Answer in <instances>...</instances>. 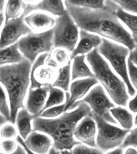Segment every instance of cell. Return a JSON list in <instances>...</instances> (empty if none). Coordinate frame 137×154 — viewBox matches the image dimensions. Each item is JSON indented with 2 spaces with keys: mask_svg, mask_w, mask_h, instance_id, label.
I'll list each match as a JSON object with an SVG mask.
<instances>
[{
  "mask_svg": "<svg viewBox=\"0 0 137 154\" xmlns=\"http://www.w3.org/2000/svg\"><path fill=\"white\" fill-rule=\"evenodd\" d=\"M72 154H103V151L99 150L98 149H93L91 147H87L85 145L80 144L74 148L73 150L71 151Z\"/></svg>",
  "mask_w": 137,
  "mask_h": 154,
  "instance_id": "33",
  "label": "cell"
},
{
  "mask_svg": "<svg viewBox=\"0 0 137 154\" xmlns=\"http://www.w3.org/2000/svg\"><path fill=\"white\" fill-rule=\"evenodd\" d=\"M65 6L78 27L121 43L130 51L136 48L137 43L120 22L115 11L89 9L66 3Z\"/></svg>",
  "mask_w": 137,
  "mask_h": 154,
  "instance_id": "1",
  "label": "cell"
},
{
  "mask_svg": "<svg viewBox=\"0 0 137 154\" xmlns=\"http://www.w3.org/2000/svg\"><path fill=\"white\" fill-rule=\"evenodd\" d=\"M61 151L58 150L53 147H51V149H49V154H61Z\"/></svg>",
  "mask_w": 137,
  "mask_h": 154,
  "instance_id": "41",
  "label": "cell"
},
{
  "mask_svg": "<svg viewBox=\"0 0 137 154\" xmlns=\"http://www.w3.org/2000/svg\"><path fill=\"white\" fill-rule=\"evenodd\" d=\"M16 140L18 141L20 144H21V145L23 146L24 147V149H25V151H26V152H27L28 154H33V152H32V151H30L29 149H28V147L27 146L26 144L25 143V142H24L23 140H22V139L20 137V136H17L16 137Z\"/></svg>",
  "mask_w": 137,
  "mask_h": 154,
  "instance_id": "38",
  "label": "cell"
},
{
  "mask_svg": "<svg viewBox=\"0 0 137 154\" xmlns=\"http://www.w3.org/2000/svg\"><path fill=\"white\" fill-rule=\"evenodd\" d=\"M98 83V81L95 77H90L89 78L76 81L72 82L70 85V99L64 109V112L76 100L84 96L90 88Z\"/></svg>",
  "mask_w": 137,
  "mask_h": 154,
  "instance_id": "17",
  "label": "cell"
},
{
  "mask_svg": "<svg viewBox=\"0 0 137 154\" xmlns=\"http://www.w3.org/2000/svg\"><path fill=\"white\" fill-rule=\"evenodd\" d=\"M0 112L5 117L7 120L10 121L11 112L7 102L5 92L0 84Z\"/></svg>",
  "mask_w": 137,
  "mask_h": 154,
  "instance_id": "31",
  "label": "cell"
},
{
  "mask_svg": "<svg viewBox=\"0 0 137 154\" xmlns=\"http://www.w3.org/2000/svg\"><path fill=\"white\" fill-rule=\"evenodd\" d=\"M129 134L125 138L124 141L123 143H122L120 145V147L122 149H125L129 146H133L134 147H137V128H135V129L129 131Z\"/></svg>",
  "mask_w": 137,
  "mask_h": 154,
  "instance_id": "34",
  "label": "cell"
},
{
  "mask_svg": "<svg viewBox=\"0 0 137 154\" xmlns=\"http://www.w3.org/2000/svg\"><path fill=\"white\" fill-rule=\"evenodd\" d=\"M32 63L26 58L18 64L0 66V82L3 84L9 97L10 121L15 123L18 111L24 108L23 101L29 84Z\"/></svg>",
  "mask_w": 137,
  "mask_h": 154,
  "instance_id": "3",
  "label": "cell"
},
{
  "mask_svg": "<svg viewBox=\"0 0 137 154\" xmlns=\"http://www.w3.org/2000/svg\"><path fill=\"white\" fill-rule=\"evenodd\" d=\"M116 14L119 19L121 20L126 25L132 32V37L137 43V16L129 14L121 7L116 11Z\"/></svg>",
  "mask_w": 137,
  "mask_h": 154,
  "instance_id": "24",
  "label": "cell"
},
{
  "mask_svg": "<svg viewBox=\"0 0 137 154\" xmlns=\"http://www.w3.org/2000/svg\"><path fill=\"white\" fill-rule=\"evenodd\" d=\"M25 141L30 151L38 154H46L52 145V141L48 137L33 131Z\"/></svg>",
  "mask_w": 137,
  "mask_h": 154,
  "instance_id": "18",
  "label": "cell"
},
{
  "mask_svg": "<svg viewBox=\"0 0 137 154\" xmlns=\"http://www.w3.org/2000/svg\"><path fill=\"white\" fill-rule=\"evenodd\" d=\"M24 58L18 51L17 43L8 48L0 49V65L7 63H19Z\"/></svg>",
  "mask_w": 137,
  "mask_h": 154,
  "instance_id": "21",
  "label": "cell"
},
{
  "mask_svg": "<svg viewBox=\"0 0 137 154\" xmlns=\"http://www.w3.org/2000/svg\"><path fill=\"white\" fill-rule=\"evenodd\" d=\"M128 71L130 79L135 88H137V48L132 50L130 51L129 56L127 60Z\"/></svg>",
  "mask_w": 137,
  "mask_h": 154,
  "instance_id": "28",
  "label": "cell"
},
{
  "mask_svg": "<svg viewBox=\"0 0 137 154\" xmlns=\"http://www.w3.org/2000/svg\"><path fill=\"white\" fill-rule=\"evenodd\" d=\"M65 3L91 9L117 11L119 6L112 0H65Z\"/></svg>",
  "mask_w": 137,
  "mask_h": 154,
  "instance_id": "19",
  "label": "cell"
},
{
  "mask_svg": "<svg viewBox=\"0 0 137 154\" xmlns=\"http://www.w3.org/2000/svg\"><path fill=\"white\" fill-rule=\"evenodd\" d=\"M102 43L98 48L99 53L110 62L115 71L122 77L125 83L129 95L134 96L135 91L129 79L125 61L129 53V49L106 38H102Z\"/></svg>",
  "mask_w": 137,
  "mask_h": 154,
  "instance_id": "5",
  "label": "cell"
},
{
  "mask_svg": "<svg viewBox=\"0 0 137 154\" xmlns=\"http://www.w3.org/2000/svg\"><path fill=\"white\" fill-rule=\"evenodd\" d=\"M109 111L125 130H130L133 126V117L126 109L121 107H113Z\"/></svg>",
  "mask_w": 137,
  "mask_h": 154,
  "instance_id": "23",
  "label": "cell"
},
{
  "mask_svg": "<svg viewBox=\"0 0 137 154\" xmlns=\"http://www.w3.org/2000/svg\"><path fill=\"white\" fill-rule=\"evenodd\" d=\"M4 15L3 12H0V28L2 26V23L3 22Z\"/></svg>",
  "mask_w": 137,
  "mask_h": 154,
  "instance_id": "46",
  "label": "cell"
},
{
  "mask_svg": "<svg viewBox=\"0 0 137 154\" xmlns=\"http://www.w3.org/2000/svg\"><path fill=\"white\" fill-rule=\"evenodd\" d=\"M26 5L23 0H8L6 8L5 22L11 19L19 17Z\"/></svg>",
  "mask_w": 137,
  "mask_h": 154,
  "instance_id": "25",
  "label": "cell"
},
{
  "mask_svg": "<svg viewBox=\"0 0 137 154\" xmlns=\"http://www.w3.org/2000/svg\"><path fill=\"white\" fill-rule=\"evenodd\" d=\"M85 56H76L73 59L72 80L82 77H95L85 62Z\"/></svg>",
  "mask_w": 137,
  "mask_h": 154,
  "instance_id": "22",
  "label": "cell"
},
{
  "mask_svg": "<svg viewBox=\"0 0 137 154\" xmlns=\"http://www.w3.org/2000/svg\"><path fill=\"white\" fill-rule=\"evenodd\" d=\"M53 28L39 33L30 32L18 42V49L32 63L40 53H49L53 47Z\"/></svg>",
  "mask_w": 137,
  "mask_h": 154,
  "instance_id": "7",
  "label": "cell"
},
{
  "mask_svg": "<svg viewBox=\"0 0 137 154\" xmlns=\"http://www.w3.org/2000/svg\"><path fill=\"white\" fill-rule=\"evenodd\" d=\"M1 136L2 138L7 139L16 138L17 136L16 128L12 125H6L1 131Z\"/></svg>",
  "mask_w": 137,
  "mask_h": 154,
  "instance_id": "36",
  "label": "cell"
},
{
  "mask_svg": "<svg viewBox=\"0 0 137 154\" xmlns=\"http://www.w3.org/2000/svg\"><path fill=\"white\" fill-rule=\"evenodd\" d=\"M16 142L11 139L4 140L0 143V151L4 154L13 153L16 150Z\"/></svg>",
  "mask_w": 137,
  "mask_h": 154,
  "instance_id": "35",
  "label": "cell"
},
{
  "mask_svg": "<svg viewBox=\"0 0 137 154\" xmlns=\"http://www.w3.org/2000/svg\"><path fill=\"white\" fill-rule=\"evenodd\" d=\"M5 2V0H0V12L3 10Z\"/></svg>",
  "mask_w": 137,
  "mask_h": 154,
  "instance_id": "44",
  "label": "cell"
},
{
  "mask_svg": "<svg viewBox=\"0 0 137 154\" xmlns=\"http://www.w3.org/2000/svg\"><path fill=\"white\" fill-rule=\"evenodd\" d=\"M81 103L89 104L93 112L107 122L117 124L109 111L111 108L114 107V105L111 102L100 85L93 88L84 99L75 102L67 110L73 109Z\"/></svg>",
  "mask_w": 137,
  "mask_h": 154,
  "instance_id": "9",
  "label": "cell"
},
{
  "mask_svg": "<svg viewBox=\"0 0 137 154\" xmlns=\"http://www.w3.org/2000/svg\"><path fill=\"white\" fill-rule=\"evenodd\" d=\"M125 154H137V151L134 149L130 148V149H128L127 150L126 152H125Z\"/></svg>",
  "mask_w": 137,
  "mask_h": 154,
  "instance_id": "43",
  "label": "cell"
},
{
  "mask_svg": "<svg viewBox=\"0 0 137 154\" xmlns=\"http://www.w3.org/2000/svg\"><path fill=\"white\" fill-rule=\"evenodd\" d=\"M50 55L57 63L59 68L70 63L68 54L65 49L57 48Z\"/></svg>",
  "mask_w": 137,
  "mask_h": 154,
  "instance_id": "29",
  "label": "cell"
},
{
  "mask_svg": "<svg viewBox=\"0 0 137 154\" xmlns=\"http://www.w3.org/2000/svg\"><path fill=\"white\" fill-rule=\"evenodd\" d=\"M78 26L66 11L64 14L56 19L53 28V47L63 48L72 52L78 40Z\"/></svg>",
  "mask_w": 137,
  "mask_h": 154,
  "instance_id": "6",
  "label": "cell"
},
{
  "mask_svg": "<svg viewBox=\"0 0 137 154\" xmlns=\"http://www.w3.org/2000/svg\"><path fill=\"white\" fill-rule=\"evenodd\" d=\"M49 97L46 102L45 105L41 110V113L49 107L62 103L64 100V93L61 89L51 86L49 88Z\"/></svg>",
  "mask_w": 137,
  "mask_h": 154,
  "instance_id": "27",
  "label": "cell"
},
{
  "mask_svg": "<svg viewBox=\"0 0 137 154\" xmlns=\"http://www.w3.org/2000/svg\"><path fill=\"white\" fill-rule=\"evenodd\" d=\"M48 53L42 54L34 63L31 72V87L35 89L42 86H51L57 78L59 69L47 65L46 58Z\"/></svg>",
  "mask_w": 137,
  "mask_h": 154,
  "instance_id": "10",
  "label": "cell"
},
{
  "mask_svg": "<svg viewBox=\"0 0 137 154\" xmlns=\"http://www.w3.org/2000/svg\"><path fill=\"white\" fill-rule=\"evenodd\" d=\"M25 152L26 151H25L24 149L21 147L20 145H18L17 148L16 149L14 152H13V154H26Z\"/></svg>",
  "mask_w": 137,
  "mask_h": 154,
  "instance_id": "39",
  "label": "cell"
},
{
  "mask_svg": "<svg viewBox=\"0 0 137 154\" xmlns=\"http://www.w3.org/2000/svg\"><path fill=\"white\" fill-rule=\"evenodd\" d=\"M70 63L59 69L58 76L51 86H57L65 90L68 91L70 81Z\"/></svg>",
  "mask_w": 137,
  "mask_h": 154,
  "instance_id": "26",
  "label": "cell"
},
{
  "mask_svg": "<svg viewBox=\"0 0 137 154\" xmlns=\"http://www.w3.org/2000/svg\"><path fill=\"white\" fill-rule=\"evenodd\" d=\"M66 99L65 103L58 106L53 107H51L50 109L45 110L40 114V116L46 118L55 117L62 114V112H64V109L70 99V95L69 93L68 92L66 93Z\"/></svg>",
  "mask_w": 137,
  "mask_h": 154,
  "instance_id": "30",
  "label": "cell"
},
{
  "mask_svg": "<svg viewBox=\"0 0 137 154\" xmlns=\"http://www.w3.org/2000/svg\"><path fill=\"white\" fill-rule=\"evenodd\" d=\"M128 106L132 112L134 113L137 112V96H136L133 99H132L129 102Z\"/></svg>",
  "mask_w": 137,
  "mask_h": 154,
  "instance_id": "37",
  "label": "cell"
},
{
  "mask_svg": "<svg viewBox=\"0 0 137 154\" xmlns=\"http://www.w3.org/2000/svg\"><path fill=\"white\" fill-rule=\"evenodd\" d=\"M102 38L98 35L88 33L81 29L80 31V41L77 48L72 51L70 55V60L78 54H84L88 53L93 48H98L102 43Z\"/></svg>",
  "mask_w": 137,
  "mask_h": 154,
  "instance_id": "15",
  "label": "cell"
},
{
  "mask_svg": "<svg viewBox=\"0 0 137 154\" xmlns=\"http://www.w3.org/2000/svg\"><path fill=\"white\" fill-rule=\"evenodd\" d=\"M123 10L137 14V0H112Z\"/></svg>",
  "mask_w": 137,
  "mask_h": 154,
  "instance_id": "32",
  "label": "cell"
},
{
  "mask_svg": "<svg viewBox=\"0 0 137 154\" xmlns=\"http://www.w3.org/2000/svg\"><path fill=\"white\" fill-rule=\"evenodd\" d=\"M88 116L97 124L98 134L96 145L102 151H107L120 146L130 131V130H122L109 125L93 111H91Z\"/></svg>",
  "mask_w": 137,
  "mask_h": 154,
  "instance_id": "8",
  "label": "cell"
},
{
  "mask_svg": "<svg viewBox=\"0 0 137 154\" xmlns=\"http://www.w3.org/2000/svg\"><path fill=\"white\" fill-rule=\"evenodd\" d=\"M7 121V119H6L5 117L0 114V126H1L2 125L5 123Z\"/></svg>",
  "mask_w": 137,
  "mask_h": 154,
  "instance_id": "42",
  "label": "cell"
},
{
  "mask_svg": "<svg viewBox=\"0 0 137 154\" xmlns=\"http://www.w3.org/2000/svg\"><path fill=\"white\" fill-rule=\"evenodd\" d=\"M24 21L31 29L41 32L53 28L56 20L45 13L37 12L26 17Z\"/></svg>",
  "mask_w": 137,
  "mask_h": 154,
  "instance_id": "16",
  "label": "cell"
},
{
  "mask_svg": "<svg viewBox=\"0 0 137 154\" xmlns=\"http://www.w3.org/2000/svg\"><path fill=\"white\" fill-rule=\"evenodd\" d=\"M86 59L95 73L96 78L102 83L111 98L117 104L126 106L129 97L125 84L111 70L107 63L95 48L88 53Z\"/></svg>",
  "mask_w": 137,
  "mask_h": 154,
  "instance_id": "4",
  "label": "cell"
},
{
  "mask_svg": "<svg viewBox=\"0 0 137 154\" xmlns=\"http://www.w3.org/2000/svg\"><path fill=\"white\" fill-rule=\"evenodd\" d=\"M17 116L16 121L20 134L24 139L26 140L32 131L30 122L37 117L29 114L27 109L24 108H22L21 110H20Z\"/></svg>",
  "mask_w": 137,
  "mask_h": 154,
  "instance_id": "20",
  "label": "cell"
},
{
  "mask_svg": "<svg viewBox=\"0 0 137 154\" xmlns=\"http://www.w3.org/2000/svg\"><path fill=\"white\" fill-rule=\"evenodd\" d=\"M74 131L76 138L91 147H96L95 136L96 134V123L90 116L85 117Z\"/></svg>",
  "mask_w": 137,
  "mask_h": 154,
  "instance_id": "12",
  "label": "cell"
},
{
  "mask_svg": "<svg viewBox=\"0 0 137 154\" xmlns=\"http://www.w3.org/2000/svg\"><path fill=\"white\" fill-rule=\"evenodd\" d=\"M122 153H123V149H122L121 147L119 149H116L114 151L107 152V154H121Z\"/></svg>",
  "mask_w": 137,
  "mask_h": 154,
  "instance_id": "40",
  "label": "cell"
},
{
  "mask_svg": "<svg viewBox=\"0 0 137 154\" xmlns=\"http://www.w3.org/2000/svg\"><path fill=\"white\" fill-rule=\"evenodd\" d=\"M42 11L54 16H62L66 12L62 0H41L35 4H26L23 14L25 16L34 11Z\"/></svg>",
  "mask_w": 137,
  "mask_h": 154,
  "instance_id": "14",
  "label": "cell"
},
{
  "mask_svg": "<svg viewBox=\"0 0 137 154\" xmlns=\"http://www.w3.org/2000/svg\"><path fill=\"white\" fill-rule=\"evenodd\" d=\"M78 106L74 111L65 112L56 119H44L39 116L35 118L32 131L43 132L51 137L54 141L53 147L56 149H67L71 152L75 145L81 144L73 137L76 125L91 112V108L86 103H81Z\"/></svg>",
  "mask_w": 137,
  "mask_h": 154,
  "instance_id": "2",
  "label": "cell"
},
{
  "mask_svg": "<svg viewBox=\"0 0 137 154\" xmlns=\"http://www.w3.org/2000/svg\"><path fill=\"white\" fill-rule=\"evenodd\" d=\"M29 4H35L37 3V2H39L40 0H25Z\"/></svg>",
  "mask_w": 137,
  "mask_h": 154,
  "instance_id": "45",
  "label": "cell"
},
{
  "mask_svg": "<svg viewBox=\"0 0 137 154\" xmlns=\"http://www.w3.org/2000/svg\"><path fill=\"white\" fill-rule=\"evenodd\" d=\"M51 86H44L35 89H29L27 100V109L30 114L39 117L44 107L46 99Z\"/></svg>",
  "mask_w": 137,
  "mask_h": 154,
  "instance_id": "13",
  "label": "cell"
},
{
  "mask_svg": "<svg viewBox=\"0 0 137 154\" xmlns=\"http://www.w3.org/2000/svg\"><path fill=\"white\" fill-rule=\"evenodd\" d=\"M23 14L17 18L8 20L5 23L0 38V49L14 44L20 37L32 32V30L24 23Z\"/></svg>",
  "mask_w": 137,
  "mask_h": 154,
  "instance_id": "11",
  "label": "cell"
}]
</instances>
